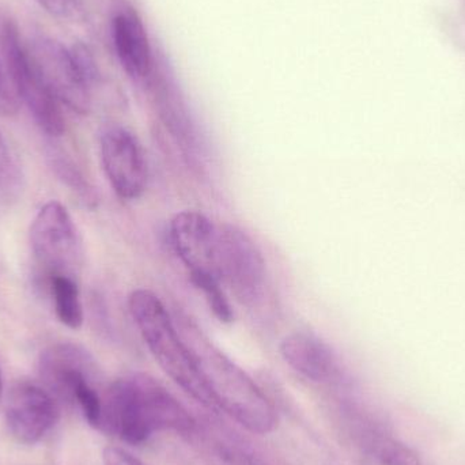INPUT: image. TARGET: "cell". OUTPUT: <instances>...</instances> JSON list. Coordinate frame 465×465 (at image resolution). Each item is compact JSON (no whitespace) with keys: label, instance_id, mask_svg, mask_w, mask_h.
Instances as JSON below:
<instances>
[{"label":"cell","instance_id":"obj_1","mask_svg":"<svg viewBox=\"0 0 465 465\" xmlns=\"http://www.w3.org/2000/svg\"><path fill=\"white\" fill-rule=\"evenodd\" d=\"M100 430L141 445L160 431L193 434L196 422L163 385L147 374L117 380L103 398Z\"/></svg>","mask_w":465,"mask_h":465},{"label":"cell","instance_id":"obj_2","mask_svg":"<svg viewBox=\"0 0 465 465\" xmlns=\"http://www.w3.org/2000/svg\"><path fill=\"white\" fill-rule=\"evenodd\" d=\"M177 327L187 341L215 410L254 434H268L278 423L275 407L259 385L214 346L198 325L180 317Z\"/></svg>","mask_w":465,"mask_h":465},{"label":"cell","instance_id":"obj_3","mask_svg":"<svg viewBox=\"0 0 465 465\" xmlns=\"http://www.w3.org/2000/svg\"><path fill=\"white\" fill-rule=\"evenodd\" d=\"M128 308L160 368L202 406L215 410L195 358L163 301L146 289L131 292Z\"/></svg>","mask_w":465,"mask_h":465},{"label":"cell","instance_id":"obj_4","mask_svg":"<svg viewBox=\"0 0 465 465\" xmlns=\"http://www.w3.org/2000/svg\"><path fill=\"white\" fill-rule=\"evenodd\" d=\"M3 54L8 78L38 127L54 138L62 135L64 133V119L59 101L41 78L29 51L22 45L18 30L11 22L3 27Z\"/></svg>","mask_w":465,"mask_h":465},{"label":"cell","instance_id":"obj_5","mask_svg":"<svg viewBox=\"0 0 465 465\" xmlns=\"http://www.w3.org/2000/svg\"><path fill=\"white\" fill-rule=\"evenodd\" d=\"M218 270L235 300L256 308L264 300L267 271L264 257L251 237L235 226L218 229Z\"/></svg>","mask_w":465,"mask_h":465},{"label":"cell","instance_id":"obj_6","mask_svg":"<svg viewBox=\"0 0 465 465\" xmlns=\"http://www.w3.org/2000/svg\"><path fill=\"white\" fill-rule=\"evenodd\" d=\"M30 245L38 264L54 275H71L79 254L78 234L67 209L59 202H49L30 226Z\"/></svg>","mask_w":465,"mask_h":465},{"label":"cell","instance_id":"obj_7","mask_svg":"<svg viewBox=\"0 0 465 465\" xmlns=\"http://www.w3.org/2000/svg\"><path fill=\"white\" fill-rule=\"evenodd\" d=\"M101 161L112 190L123 201L143 195L149 182V165L138 138L123 127L104 131L100 142Z\"/></svg>","mask_w":465,"mask_h":465},{"label":"cell","instance_id":"obj_8","mask_svg":"<svg viewBox=\"0 0 465 465\" xmlns=\"http://www.w3.org/2000/svg\"><path fill=\"white\" fill-rule=\"evenodd\" d=\"M27 51L54 98L73 111L86 114L92 104V87L82 78L70 48L54 38L38 37Z\"/></svg>","mask_w":465,"mask_h":465},{"label":"cell","instance_id":"obj_9","mask_svg":"<svg viewBox=\"0 0 465 465\" xmlns=\"http://www.w3.org/2000/svg\"><path fill=\"white\" fill-rule=\"evenodd\" d=\"M56 398L46 388L21 382L11 391L5 407V423L11 436L33 445L44 439L59 420Z\"/></svg>","mask_w":465,"mask_h":465},{"label":"cell","instance_id":"obj_10","mask_svg":"<svg viewBox=\"0 0 465 465\" xmlns=\"http://www.w3.org/2000/svg\"><path fill=\"white\" fill-rule=\"evenodd\" d=\"M169 238L177 256L193 273H209L220 279L218 228L199 212H182L169 225Z\"/></svg>","mask_w":465,"mask_h":465},{"label":"cell","instance_id":"obj_11","mask_svg":"<svg viewBox=\"0 0 465 465\" xmlns=\"http://www.w3.org/2000/svg\"><path fill=\"white\" fill-rule=\"evenodd\" d=\"M38 371L54 398L73 403L74 390L82 380L93 379L94 365L86 350L75 344L59 343L44 350Z\"/></svg>","mask_w":465,"mask_h":465},{"label":"cell","instance_id":"obj_12","mask_svg":"<svg viewBox=\"0 0 465 465\" xmlns=\"http://www.w3.org/2000/svg\"><path fill=\"white\" fill-rule=\"evenodd\" d=\"M279 350L284 362L311 381L328 384L341 377L338 358L331 347L313 333H290L282 341Z\"/></svg>","mask_w":465,"mask_h":465},{"label":"cell","instance_id":"obj_13","mask_svg":"<svg viewBox=\"0 0 465 465\" xmlns=\"http://www.w3.org/2000/svg\"><path fill=\"white\" fill-rule=\"evenodd\" d=\"M112 30L114 48L125 73L135 79L146 78L152 70V46L141 18L133 11L117 14Z\"/></svg>","mask_w":465,"mask_h":465},{"label":"cell","instance_id":"obj_14","mask_svg":"<svg viewBox=\"0 0 465 465\" xmlns=\"http://www.w3.org/2000/svg\"><path fill=\"white\" fill-rule=\"evenodd\" d=\"M360 442L368 465H422L411 448L377 426H363Z\"/></svg>","mask_w":465,"mask_h":465},{"label":"cell","instance_id":"obj_15","mask_svg":"<svg viewBox=\"0 0 465 465\" xmlns=\"http://www.w3.org/2000/svg\"><path fill=\"white\" fill-rule=\"evenodd\" d=\"M49 289L54 301L57 319L71 330H79L84 324V308L78 284L73 276L54 275L48 279Z\"/></svg>","mask_w":465,"mask_h":465},{"label":"cell","instance_id":"obj_16","mask_svg":"<svg viewBox=\"0 0 465 465\" xmlns=\"http://www.w3.org/2000/svg\"><path fill=\"white\" fill-rule=\"evenodd\" d=\"M49 165L52 171L56 174L57 179L76 195L79 202L89 207L94 209L97 206V193H95L93 185L87 182L86 177L84 176L78 166L74 163V161L68 157L62 150L54 149L52 147L48 152Z\"/></svg>","mask_w":465,"mask_h":465},{"label":"cell","instance_id":"obj_17","mask_svg":"<svg viewBox=\"0 0 465 465\" xmlns=\"http://www.w3.org/2000/svg\"><path fill=\"white\" fill-rule=\"evenodd\" d=\"M190 278L193 286L201 290L202 294L204 295V300L214 316L221 322H226V324L232 322L234 313H232L231 302L223 292V282L209 273H193V275H190Z\"/></svg>","mask_w":465,"mask_h":465},{"label":"cell","instance_id":"obj_18","mask_svg":"<svg viewBox=\"0 0 465 465\" xmlns=\"http://www.w3.org/2000/svg\"><path fill=\"white\" fill-rule=\"evenodd\" d=\"M70 52L82 78L90 87L94 86L100 79V71L92 51L84 44L76 43L71 46Z\"/></svg>","mask_w":465,"mask_h":465},{"label":"cell","instance_id":"obj_19","mask_svg":"<svg viewBox=\"0 0 465 465\" xmlns=\"http://www.w3.org/2000/svg\"><path fill=\"white\" fill-rule=\"evenodd\" d=\"M19 179L21 177H19L18 169L0 133V191L5 193H14L18 188Z\"/></svg>","mask_w":465,"mask_h":465},{"label":"cell","instance_id":"obj_20","mask_svg":"<svg viewBox=\"0 0 465 465\" xmlns=\"http://www.w3.org/2000/svg\"><path fill=\"white\" fill-rule=\"evenodd\" d=\"M19 104H21V100H19L10 78L5 76L2 64H0V114L5 117L14 116L18 114Z\"/></svg>","mask_w":465,"mask_h":465},{"label":"cell","instance_id":"obj_21","mask_svg":"<svg viewBox=\"0 0 465 465\" xmlns=\"http://www.w3.org/2000/svg\"><path fill=\"white\" fill-rule=\"evenodd\" d=\"M104 465H146L122 448H106L103 455Z\"/></svg>","mask_w":465,"mask_h":465},{"label":"cell","instance_id":"obj_22","mask_svg":"<svg viewBox=\"0 0 465 465\" xmlns=\"http://www.w3.org/2000/svg\"><path fill=\"white\" fill-rule=\"evenodd\" d=\"M48 13L57 16H71L78 10V0H37Z\"/></svg>","mask_w":465,"mask_h":465},{"label":"cell","instance_id":"obj_23","mask_svg":"<svg viewBox=\"0 0 465 465\" xmlns=\"http://www.w3.org/2000/svg\"><path fill=\"white\" fill-rule=\"evenodd\" d=\"M2 393H3V381H2V374H0V401H2Z\"/></svg>","mask_w":465,"mask_h":465}]
</instances>
